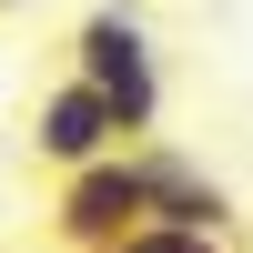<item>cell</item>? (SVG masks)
Returning <instances> with one entry per match:
<instances>
[{
	"label": "cell",
	"instance_id": "6da1fadb",
	"mask_svg": "<svg viewBox=\"0 0 253 253\" xmlns=\"http://www.w3.org/2000/svg\"><path fill=\"white\" fill-rule=\"evenodd\" d=\"M71 71L91 81L101 101H112L122 142L162 132V51H152V20H142L132 0H101V10H81V31H71Z\"/></svg>",
	"mask_w": 253,
	"mask_h": 253
},
{
	"label": "cell",
	"instance_id": "7a4b0ae2",
	"mask_svg": "<svg viewBox=\"0 0 253 253\" xmlns=\"http://www.w3.org/2000/svg\"><path fill=\"white\" fill-rule=\"evenodd\" d=\"M142 213H152V203H142V152L112 142V152H91V162L61 172V193H51V243H61V253H101V243L132 233Z\"/></svg>",
	"mask_w": 253,
	"mask_h": 253
},
{
	"label": "cell",
	"instance_id": "3957f363",
	"mask_svg": "<svg viewBox=\"0 0 253 253\" xmlns=\"http://www.w3.org/2000/svg\"><path fill=\"white\" fill-rule=\"evenodd\" d=\"M112 142H122V122H112V101H101L81 71H61L51 91L31 101V162H51V172H71V162L112 152Z\"/></svg>",
	"mask_w": 253,
	"mask_h": 253
},
{
	"label": "cell",
	"instance_id": "277c9868",
	"mask_svg": "<svg viewBox=\"0 0 253 253\" xmlns=\"http://www.w3.org/2000/svg\"><path fill=\"white\" fill-rule=\"evenodd\" d=\"M142 203H152V223H193V233H233V193H223L213 172H203L193 152H172V142L142 132Z\"/></svg>",
	"mask_w": 253,
	"mask_h": 253
},
{
	"label": "cell",
	"instance_id": "5b68a950",
	"mask_svg": "<svg viewBox=\"0 0 253 253\" xmlns=\"http://www.w3.org/2000/svg\"><path fill=\"white\" fill-rule=\"evenodd\" d=\"M101 253H223V233H193V223H152L142 213L122 243H101Z\"/></svg>",
	"mask_w": 253,
	"mask_h": 253
},
{
	"label": "cell",
	"instance_id": "8992f818",
	"mask_svg": "<svg viewBox=\"0 0 253 253\" xmlns=\"http://www.w3.org/2000/svg\"><path fill=\"white\" fill-rule=\"evenodd\" d=\"M0 10H31V0H0Z\"/></svg>",
	"mask_w": 253,
	"mask_h": 253
}]
</instances>
